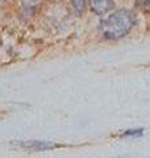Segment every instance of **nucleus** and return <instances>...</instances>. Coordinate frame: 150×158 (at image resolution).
<instances>
[{"instance_id":"20e7f679","label":"nucleus","mask_w":150,"mask_h":158,"mask_svg":"<svg viewBox=\"0 0 150 158\" xmlns=\"http://www.w3.org/2000/svg\"><path fill=\"white\" fill-rule=\"evenodd\" d=\"M70 2H71L74 9L79 15H83L86 12V0H70Z\"/></svg>"},{"instance_id":"f257e3e1","label":"nucleus","mask_w":150,"mask_h":158,"mask_svg":"<svg viewBox=\"0 0 150 158\" xmlns=\"http://www.w3.org/2000/svg\"><path fill=\"white\" fill-rule=\"evenodd\" d=\"M136 24V15L129 9H117L99 24V32L107 40H121Z\"/></svg>"},{"instance_id":"0eeeda50","label":"nucleus","mask_w":150,"mask_h":158,"mask_svg":"<svg viewBox=\"0 0 150 158\" xmlns=\"http://www.w3.org/2000/svg\"><path fill=\"white\" fill-rule=\"evenodd\" d=\"M38 2H40V0H23V3H24L25 7H34Z\"/></svg>"},{"instance_id":"7ed1b4c3","label":"nucleus","mask_w":150,"mask_h":158,"mask_svg":"<svg viewBox=\"0 0 150 158\" xmlns=\"http://www.w3.org/2000/svg\"><path fill=\"white\" fill-rule=\"evenodd\" d=\"M91 9L96 15H104L113 8V0H88Z\"/></svg>"},{"instance_id":"f03ea898","label":"nucleus","mask_w":150,"mask_h":158,"mask_svg":"<svg viewBox=\"0 0 150 158\" xmlns=\"http://www.w3.org/2000/svg\"><path fill=\"white\" fill-rule=\"evenodd\" d=\"M20 146L25 148V149H31V150H38V152H44V150H52L58 148L57 144L54 142H46V141H25V142H19Z\"/></svg>"},{"instance_id":"39448f33","label":"nucleus","mask_w":150,"mask_h":158,"mask_svg":"<svg viewBox=\"0 0 150 158\" xmlns=\"http://www.w3.org/2000/svg\"><path fill=\"white\" fill-rule=\"evenodd\" d=\"M136 7L142 12L150 13V0H136Z\"/></svg>"},{"instance_id":"423d86ee","label":"nucleus","mask_w":150,"mask_h":158,"mask_svg":"<svg viewBox=\"0 0 150 158\" xmlns=\"http://www.w3.org/2000/svg\"><path fill=\"white\" fill-rule=\"evenodd\" d=\"M144 131L142 129H129L124 133V137H129V136H142Z\"/></svg>"}]
</instances>
